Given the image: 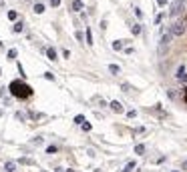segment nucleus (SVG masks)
Listing matches in <instances>:
<instances>
[{
    "mask_svg": "<svg viewBox=\"0 0 187 172\" xmlns=\"http://www.w3.org/2000/svg\"><path fill=\"white\" fill-rule=\"evenodd\" d=\"M8 88H10L12 96H16V98H22V100H24V98H28V96L32 94V88H30L28 84H24L22 80H12Z\"/></svg>",
    "mask_w": 187,
    "mask_h": 172,
    "instance_id": "1",
    "label": "nucleus"
},
{
    "mask_svg": "<svg viewBox=\"0 0 187 172\" xmlns=\"http://www.w3.org/2000/svg\"><path fill=\"white\" fill-rule=\"evenodd\" d=\"M187 30V22L183 18H177L171 24V28H169V32H171V36H181V34H185Z\"/></svg>",
    "mask_w": 187,
    "mask_h": 172,
    "instance_id": "2",
    "label": "nucleus"
},
{
    "mask_svg": "<svg viewBox=\"0 0 187 172\" xmlns=\"http://www.w3.org/2000/svg\"><path fill=\"white\" fill-rule=\"evenodd\" d=\"M185 4H187V0H175L173 6H171V10H169V16H171V18L179 16V14L185 10Z\"/></svg>",
    "mask_w": 187,
    "mask_h": 172,
    "instance_id": "3",
    "label": "nucleus"
},
{
    "mask_svg": "<svg viewBox=\"0 0 187 172\" xmlns=\"http://www.w3.org/2000/svg\"><path fill=\"white\" fill-rule=\"evenodd\" d=\"M175 78L179 80V82H187V68L185 64H179L177 70H175Z\"/></svg>",
    "mask_w": 187,
    "mask_h": 172,
    "instance_id": "4",
    "label": "nucleus"
},
{
    "mask_svg": "<svg viewBox=\"0 0 187 172\" xmlns=\"http://www.w3.org/2000/svg\"><path fill=\"white\" fill-rule=\"evenodd\" d=\"M171 40H173V36H171V32L167 30V32H165L163 36H161L159 44H161V46H169V44H171Z\"/></svg>",
    "mask_w": 187,
    "mask_h": 172,
    "instance_id": "5",
    "label": "nucleus"
},
{
    "mask_svg": "<svg viewBox=\"0 0 187 172\" xmlns=\"http://www.w3.org/2000/svg\"><path fill=\"white\" fill-rule=\"evenodd\" d=\"M111 110H113V112H117V114H121V112H123V104H121V102H117V100H113V102H111Z\"/></svg>",
    "mask_w": 187,
    "mask_h": 172,
    "instance_id": "6",
    "label": "nucleus"
},
{
    "mask_svg": "<svg viewBox=\"0 0 187 172\" xmlns=\"http://www.w3.org/2000/svg\"><path fill=\"white\" fill-rule=\"evenodd\" d=\"M83 8H85V4H83L80 0H73V10H74V12H80Z\"/></svg>",
    "mask_w": 187,
    "mask_h": 172,
    "instance_id": "7",
    "label": "nucleus"
},
{
    "mask_svg": "<svg viewBox=\"0 0 187 172\" xmlns=\"http://www.w3.org/2000/svg\"><path fill=\"white\" fill-rule=\"evenodd\" d=\"M4 168H6V172H14V170H16V164H14L12 160H8L6 164H4Z\"/></svg>",
    "mask_w": 187,
    "mask_h": 172,
    "instance_id": "8",
    "label": "nucleus"
},
{
    "mask_svg": "<svg viewBox=\"0 0 187 172\" xmlns=\"http://www.w3.org/2000/svg\"><path fill=\"white\" fill-rule=\"evenodd\" d=\"M47 56L50 60H56V50H54V48H47Z\"/></svg>",
    "mask_w": 187,
    "mask_h": 172,
    "instance_id": "9",
    "label": "nucleus"
},
{
    "mask_svg": "<svg viewBox=\"0 0 187 172\" xmlns=\"http://www.w3.org/2000/svg\"><path fill=\"white\" fill-rule=\"evenodd\" d=\"M109 72H111V74H119L121 72V66H119V64H111V66H109Z\"/></svg>",
    "mask_w": 187,
    "mask_h": 172,
    "instance_id": "10",
    "label": "nucleus"
},
{
    "mask_svg": "<svg viewBox=\"0 0 187 172\" xmlns=\"http://www.w3.org/2000/svg\"><path fill=\"white\" fill-rule=\"evenodd\" d=\"M131 32H133V36H139L141 34V24H133V26H131Z\"/></svg>",
    "mask_w": 187,
    "mask_h": 172,
    "instance_id": "11",
    "label": "nucleus"
},
{
    "mask_svg": "<svg viewBox=\"0 0 187 172\" xmlns=\"http://www.w3.org/2000/svg\"><path fill=\"white\" fill-rule=\"evenodd\" d=\"M34 12L42 14V12H44V4H40V2H38V4H34Z\"/></svg>",
    "mask_w": 187,
    "mask_h": 172,
    "instance_id": "12",
    "label": "nucleus"
},
{
    "mask_svg": "<svg viewBox=\"0 0 187 172\" xmlns=\"http://www.w3.org/2000/svg\"><path fill=\"white\" fill-rule=\"evenodd\" d=\"M22 28H24V24H22V22H16V24L12 26V30L14 32H22Z\"/></svg>",
    "mask_w": 187,
    "mask_h": 172,
    "instance_id": "13",
    "label": "nucleus"
},
{
    "mask_svg": "<svg viewBox=\"0 0 187 172\" xmlns=\"http://www.w3.org/2000/svg\"><path fill=\"white\" fill-rule=\"evenodd\" d=\"M145 152V144H137L135 146V154H143Z\"/></svg>",
    "mask_w": 187,
    "mask_h": 172,
    "instance_id": "14",
    "label": "nucleus"
},
{
    "mask_svg": "<svg viewBox=\"0 0 187 172\" xmlns=\"http://www.w3.org/2000/svg\"><path fill=\"white\" fill-rule=\"evenodd\" d=\"M113 48H115V50H123V40H117V42H113Z\"/></svg>",
    "mask_w": 187,
    "mask_h": 172,
    "instance_id": "15",
    "label": "nucleus"
},
{
    "mask_svg": "<svg viewBox=\"0 0 187 172\" xmlns=\"http://www.w3.org/2000/svg\"><path fill=\"white\" fill-rule=\"evenodd\" d=\"M133 168H135V162H129V164L125 166V170H123V172H131Z\"/></svg>",
    "mask_w": 187,
    "mask_h": 172,
    "instance_id": "16",
    "label": "nucleus"
},
{
    "mask_svg": "<svg viewBox=\"0 0 187 172\" xmlns=\"http://www.w3.org/2000/svg\"><path fill=\"white\" fill-rule=\"evenodd\" d=\"M74 122H77V124H83V122H85V116H83V114H79V116L74 118Z\"/></svg>",
    "mask_w": 187,
    "mask_h": 172,
    "instance_id": "17",
    "label": "nucleus"
},
{
    "mask_svg": "<svg viewBox=\"0 0 187 172\" xmlns=\"http://www.w3.org/2000/svg\"><path fill=\"white\" fill-rule=\"evenodd\" d=\"M8 18H10V20H16V18H18V14L14 12V10H10V12H8Z\"/></svg>",
    "mask_w": 187,
    "mask_h": 172,
    "instance_id": "18",
    "label": "nucleus"
},
{
    "mask_svg": "<svg viewBox=\"0 0 187 172\" xmlns=\"http://www.w3.org/2000/svg\"><path fill=\"white\" fill-rule=\"evenodd\" d=\"M87 44H93V34H91V30H87Z\"/></svg>",
    "mask_w": 187,
    "mask_h": 172,
    "instance_id": "19",
    "label": "nucleus"
},
{
    "mask_svg": "<svg viewBox=\"0 0 187 172\" xmlns=\"http://www.w3.org/2000/svg\"><path fill=\"white\" fill-rule=\"evenodd\" d=\"M8 58H10V60L16 58V50H14V48H12V50H8Z\"/></svg>",
    "mask_w": 187,
    "mask_h": 172,
    "instance_id": "20",
    "label": "nucleus"
},
{
    "mask_svg": "<svg viewBox=\"0 0 187 172\" xmlns=\"http://www.w3.org/2000/svg\"><path fill=\"white\" fill-rule=\"evenodd\" d=\"M50 6H53V8L60 6V0H50Z\"/></svg>",
    "mask_w": 187,
    "mask_h": 172,
    "instance_id": "21",
    "label": "nucleus"
},
{
    "mask_svg": "<svg viewBox=\"0 0 187 172\" xmlns=\"http://www.w3.org/2000/svg\"><path fill=\"white\" fill-rule=\"evenodd\" d=\"M80 126H83V130H87V132H89V130H91V124H89V122H83V124H80Z\"/></svg>",
    "mask_w": 187,
    "mask_h": 172,
    "instance_id": "22",
    "label": "nucleus"
},
{
    "mask_svg": "<svg viewBox=\"0 0 187 172\" xmlns=\"http://www.w3.org/2000/svg\"><path fill=\"white\" fill-rule=\"evenodd\" d=\"M44 78H47V80H54V74L53 72H47V74H44Z\"/></svg>",
    "mask_w": 187,
    "mask_h": 172,
    "instance_id": "23",
    "label": "nucleus"
},
{
    "mask_svg": "<svg viewBox=\"0 0 187 172\" xmlns=\"http://www.w3.org/2000/svg\"><path fill=\"white\" fill-rule=\"evenodd\" d=\"M127 116H129V118H135V116H137V112H135V110H129Z\"/></svg>",
    "mask_w": 187,
    "mask_h": 172,
    "instance_id": "24",
    "label": "nucleus"
},
{
    "mask_svg": "<svg viewBox=\"0 0 187 172\" xmlns=\"http://www.w3.org/2000/svg\"><path fill=\"white\" fill-rule=\"evenodd\" d=\"M74 36H77V40H79V42L83 40V32H80V30H77V34H74Z\"/></svg>",
    "mask_w": 187,
    "mask_h": 172,
    "instance_id": "25",
    "label": "nucleus"
},
{
    "mask_svg": "<svg viewBox=\"0 0 187 172\" xmlns=\"http://www.w3.org/2000/svg\"><path fill=\"white\" fill-rule=\"evenodd\" d=\"M56 150H59L56 146H48V148H47V152H56Z\"/></svg>",
    "mask_w": 187,
    "mask_h": 172,
    "instance_id": "26",
    "label": "nucleus"
},
{
    "mask_svg": "<svg viewBox=\"0 0 187 172\" xmlns=\"http://www.w3.org/2000/svg\"><path fill=\"white\" fill-rule=\"evenodd\" d=\"M157 4H159V6H165V4H167V0H157Z\"/></svg>",
    "mask_w": 187,
    "mask_h": 172,
    "instance_id": "27",
    "label": "nucleus"
},
{
    "mask_svg": "<svg viewBox=\"0 0 187 172\" xmlns=\"http://www.w3.org/2000/svg\"><path fill=\"white\" fill-rule=\"evenodd\" d=\"M185 98H187V88H185Z\"/></svg>",
    "mask_w": 187,
    "mask_h": 172,
    "instance_id": "28",
    "label": "nucleus"
},
{
    "mask_svg": "<svg viewBox=\"0 0 187 172\" xmlns=\"http://www.w3.org/2000/svg\"><path fill=\"white\" fill-rule=\"evenodd\" d=\"M0 48H2V42H0Z\"/></svg>",
    "mask_w": 187,
    "mask_h": 172,
    "instance_id": "29",
    "label": "nucleus"
}]
</instances>
